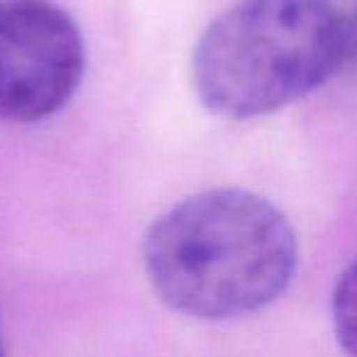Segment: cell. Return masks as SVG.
<instances>
[{
	"label": "cell",
	"mask_w": 357,
	"mask_h": 357,
	"mask_svg": "<svg viewBox=\"0 0 357 357\" xmlns=\"http://www.w3.org/2000/svg\"><path fill=\"white\" fill-rule=\"evenodd\" d=\"M142 259L167 306L225 321L259 311L287 291L298 243L272 201L243 189H213L159 215L144 238Z\"/></svg>",
	"instance_id": "obj_1"
},
{
	"label": "cell",
	"mask_w": 357,
	"mask_h": 357,
	"mask_svg": "<svg viewBox=\"0 0 357 357\" xmlns=\"http://www.w3.org/2000/svg\"><path fill=\"white\" fill-rule=\"evenodd\" d=\"M342 69V13L331 0H238L199 37L201 103L233 120L267 115Z\"/></svg>",
	"instance_id": "obj_2"
},
{
	"label": "cell",
	"mask_w": 357,
	"mask_h": 357,
	"mask_svg": "<svg viewBox=\"0 0 357 357\" xmlns=\"http://www.w3.org/2000/svg\"><path fill=\"white\" fill-rule=\"evenodd\" d=\"M86 71L74 17L52 0H0V118L40 123L59 113Z\"/></svg>",
	"instance_id": "obj_3"
},
{
	"label": "cell",
	"mask_w": 357,
	"mask_h": 357,
	"mask_svg": "<svg viewBox=\"0 0 357 357\" xmlns=\"http://www.w3.org/2000/svg\"><path fill=\"white\" fill-rule=\"evenodd\" d=\"M331 316L340 347L357 357V259L337 277L331 296Z\"/></svg>",
	"instance_id": "obj_4"
},
{
	"label": "cell",
	"mask_w": 357,
	"mask_h": 357,
	"mask_svg": "<svg viewBox=\"0 0 357 357\" xmlns=\"http://www.w3.org/2000/svg\"><path fill=\"white\" fill-rule=\"evenodd\" d=\"M342 66L357 74V3L350 13H342Z\"/></svg>",
	"instance_id": "obj_5"
}]
</instances>
